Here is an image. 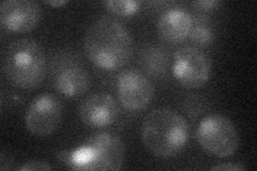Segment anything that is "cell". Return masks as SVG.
I'll return each mask as SVG.
<instances>
[{"label":"cell","mask_w":257,"mask_h":171,"mask_svg":"<svg viewBox=\"0 0 257 171\" xmlns=\"http://www.w3.org/2000/svg\"><path fill=\"white\" fill-rule=\"evenodd\" d=\"M84 51L95 67L115 71L131 61L134 53L133 39L121 23L110 16H101L85 32Z\"/></svg>","instance_id":"cell-1"},{"label":"cell","mask_w":257,"mask_h":171,"mask_svg":"<svg viewBox=\"0 0 257 171\" xmlns=\"http://www.w3.org/2000/svg\"><path fill=\"white\" fill-rule=\"evenodd\" d=\"M145 146L160 158L175 157L189 139V124L178 112L166 107L151 110L145 117L142 129Z\"/></svg>","instance_id":"cell-2"},{"label":"cell","mask_w":257,"mask_h":171,"mask_svg":"<svg viewBox=\"0 0 257 171\" xmlns=\"http://www.w3.org/2000/svg\"><path fill=\"white\" fill-rule=\"evenodd\" d=\"M6 77L23 90H34L46 75V58L35 39L22 38L8 45L3 58Z\"/></svg>","instance_id":"cell-3"},{"label":"cell","mask_w":257,"mask_h":171,"mask_svg":"<svg viewBox=\"0 0 257 171\" xmlns=\"http://www.w3.org/2000/svg\"><path fill=\"white\" fill-rule=\"evenodd\" d=\"M196 139L207 153L221 158L234 155L239 146L235 124L223 115H210L200 121Z\"/></svg>","instance_id":"cell-4"},{"label":"cell","mask_w":257,"mask_h":171,"mask_svg":"<svg viewBox=\"0 0 257 171\" xmlns=\"http://www.w3.org/2000/svg\"><path fill=\"white\" fill-rule=\"evenodd\" d=\"M211 71L210 58L196 46H182L174 55L173 74L184 88L203 87L210 78Z\"/></svg>","instance_id":"cell-5"},{"label":"cell","mask_w":257,"mask_h":171,"mask_svg":"<svg viewBox=\"0 0 257 171\" xmlns=\"http://www.w3.org/2000/svg\"><path fill=\"white\" fill-rule=\"evenodd\" d=\"M62 116L61 102L55 95L44 93L30 103L25 115V124L32 135L50 136L60 126Z\"/></svg>","instance_id":"cell-6"},{"label":"cell","mask_w":257,"mask_h":171,"mask_svg":"<svg viewBox=\"0 0 257 171\" xmlns=\"http://www.w3.org/2000/svg\"><path fill=\"white\" fill-rule=\"evenodd\" d=\"M116 89L120 104L131 111L146 108L155 95V87L150 79L136 70L120 73L116 80Z\"/></svg>","instance_id":"cell-7"},{"label":"cell","mask_w":257,"mask_h":171,"mask_svg":"<svg viewBox=\"0 0 257 171\" xmlns=\"http://www.w3.org/2000/svg\"><path fill=\"white\" fill-rule=\"evenodd\" d=\"M85 144L90 146L93 152L91 170L116 171L122 168L125 149L119 136L108 132H98L90 135Z\"/></svg>","instance_id":"cell-8"},{"label":"cell","mask_w":257,"mask_h":171,"mask_svg":"<svg viewBox=\"0 0 257 171\" xmlns=\"http://www.w3.org/2000/svg\"><path fill=\"white\" fill-rule=\"evenodd\" d=\"M42 11L39 4L31 0H6L0 5V23L15 34H26L37 28Z\"/></svg>","instance_id":"cell-9"},{"label":"cell","mask_w":257,"mask_h":171,"mask_svg":"<svg viewBox=\"0 0 257 171\" xmlns=\"http://www.w3.org/2000/svg\"><path fill=\"white\" fill-rule=\"evenodd\" d=\"M78 115L87 126L106 127L118 119L119 106L110 94L98 92L88 95L80 103Z\"/></svg>","instance_id":"cell-10"},{"label":"cell","mask_w":257,"mask_h":171,"mask_svg":"<svg viewBox=\"0 0 257 171\" xmlns=\"http://www.w3.org/2000/svg\"><path fill=\"white\" fill-rule=\"evenodd\" d=\"M56 91L66 97H78L90 87V76L77 61H64L56 68L54 78Z\"/></svg>","instance_id":"cell-11"},{"label":"cell","mask_w":257,"mask_h":171,"mask_svg":"<svg viewBox=\"0 0 257 171\" xmlns=\"http://www.w3.org/2000/svg\"><path fill=\"white\" fill-rule=\"evenodd\" d=\"M192 27V15L182 8L166 10L158 21L160 38L167 43L177 44L189 37Z\"/></svg>","instance_id":"cell-12"},{"label":"cell","mask_w":257,"mask_h":171,"mask_svg":"<svg viewBox=\"0 0 257 171\" xmlns=\"http://www.w3.org/2000/svg\"><path fill=\"white\" fill-rule=\"evenodd\" d=\"M140 62L143 70L148 75L162 77L168 69V54L158 45H148L142 50Z\"/></svg>","instance_id":"cell-13"},{"label":"cell","mask_w":257,"mask_h":171,"mask_svg":"<svg viewBox=\"0 0 257 171\" xmlns=\"http://www.w3.org/2000/svg\"><path fill=\"white\" fill-rule=\"evenodd\" d=\"M189 37L198 47H207L212 43L213 31L210 21L204 15H192V27Z\"/></svg>","instance_id":"cell-14"},{"label":"cell","mask_w":257,"mask_h":171,"mask_svg":"<svg viewBox=\"0 0 257 171\" xmlns=\"http://www.w3.org/2000/svg\"><path fill=\"white\" fill-rule=\"evenodd\" d=\"M107 10L118 16H131L140 9V3L134 0H108L105 3Z\"/></svg>","instance_id":"cell-15"},{"label":"cell","mask_w":257,"mask_h":171,"mask_svg":"<svg viewBox=\"0 0 257 171\" xmlns=\"http://www.w3.org/2000/svg\"><path fill=\"white\" fill-rule=\"evenodd\" d=\"M52 167L43 160H29L24 162V164L19 168L20 171H36V170H51Z\"/></svg>","instance_id":"cell-16"},{"label":"cell","mask_w":257,"mask_h":171,"mask_svg":"<svg viewBox=\"0 0 257 171\" xmlns=\"http://www.w3.org/2000/svg\"><path fill=\"white\" fill-rule=\"evenodd\" d=\"M220 5L219 2L216 0H202V2H194L193 6L197 8L198 10L202 11H210L216 9V7Z\"/></svg>","instance_id":"cell-17"},{"label":"cell","mask_w":257,"mask_h":171,"mask_svg":"<svg viewBox=\"0 0 257 171\" xmlns=\"http://www.w3.org/2000/svg\"><path fill=\"white\" fill-rule=\"evenodd\" d=\"M211 170L218 171H240L245 170V167L242 164H237V162H226V164H220L213 166Z\"/></svg>","instance_id":"cell-18"},{"label":"cell","mask_w":257,"mask_h":171,"mask_svg":"<svg viewBox=\"0 0 257 171\" xmlns=\"http://www.w3.org/2000/svg\"><path fill=\"white\" fill-rule=\"evenodd\" d=\"M45 4L56 8V7H61L63 5H66L67 2H64V0H52V2H45Z\"/></svg>","instance_id":"cell-19"}]
</instances>
